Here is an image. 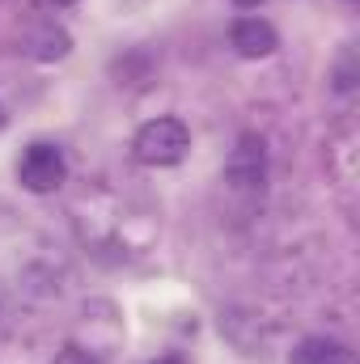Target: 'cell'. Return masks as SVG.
<instances>
[{"label":"cell","instance_id":"cell-9","mask_svg":"<svg viewBox=\"0 0 360 364\" xmlns=\"http://www.w3.org/2000/svg\"><path fill=\"white\" fill-rule=\"evenodd\" d=\"M157 364H182L179 356H166V360H157Z\"/></svg>","mask_w":360,"mask_h":364},{"label":"cell","instance_id":"cell-5","mask_svg":"<svg viewBox=\"0 0 360 364\" xmlns=\"http://www.w3.org/2000/svg\"><path fill=\"white\" fill-rule=\"evenodd\" d=\"M288 364H356V356H352L339 339L309 335V339H301V343L288 352Z\"/></svg>","mask_w":360,"mask_h":364},{"label":"cell","instance_id":"cell-3","mask_svg":"<svg viewBox=\"0 0 360 364\" xmlns=\"http://www.w3.org/2000/svg\"><path fill=\"white\" fill-rule=\"evenodd\" d=\"M225 178L238 191L263 186V178H268V144H263V136H255V132L238 136V144H233V153L225 161Z\"/></svg>","mask_w":360,"mask_h":364},{"label":"cell","instance_id":"cell-8","mask_svg":"<svg viewBox=\"0 0 360 364\" xmlns=\"http://www.w3.org/2000/svg\"><path fill=\"white\" fill-rule=\"evenodd\" d=\"M233 4H238V9H259L263 0H233Z\"/></svg>","mask_w":360,"mask_h":364},{"label":"cell","instance_id":"cell-4","mask_svg":"<svg viewBox=\"0 0 360 364\" xmlns=\"http://www.w3.org/2000/svg\"><path fill=\"white\" fill-rule=\"evenodd\" d=\"M229 38H233V47H238V55H246V60H263V55H271V51L280 47L275 26L263 21V17H238L233 30H229Z\"/></svg>","mask_w":360,"mask_h":364},{"label":"cell","instance_id":"cell-10","mask_svg":"<svg viewBox=\"0 0 360 364\" xmlns=\"http://www.w3.org/2000/svg\"><path fill=\"white\" fill-rule=\"evenodd\" d=\"M51 4H77V0H51Z\"/></svg>","mask_w":360,"mask_h":364},{"label":"cell","instance_id":"cell-7","mask_svg":"<svg viewBox=\"0 0 360 364\" xmlns=\"http://www.w3.org/2000/svg\"><path fill=\"white\" fill-rule=\"evenodd\" d=\"M51 364H97V356H93V352H85V348H64V352H60Z\"/></svg>","mask_w":360,"mask_h":364},{"label":"cell","instance_id":"cell-2","mask_svg":"<svg viewBox=\"0 0 360 364\" xmlns=\"http://www.w3.org/2000/svg\"><path fill=\"white\" fill-rule=\"evenodd\" d=\"M17 178L26 191H34V195H47V191H55V186H64L68 178V161H64V153L55 149V144H30L26 153H21V161H17Z\"/></svg>","mask_w":360,"mask_h":364},{"label":"cell","instance_id":"cell-1","mask_svg":"<svg viewBox=\"0 0 360 364\" xmlns=\"http://www.w3.org/2000/svg\"><path fill=\"white\" fill-rule=\"evenodd\" d=\"M132 149H136V157L144 166H179L182 157H186V149H191V132H186L182 119L162 114V119H149L136 132Z\"/></svg>","mask_w":360,"mask_h":364},{"label":"cell","instance_id":"cell-6","mask_svg":"<svg viewBox=\"0 0 360 364\" xmlns=\"http://www.w3.org/2000/svg\"><path fill=\"white\" fill-rule=\"evenodd\" d=\"M68 47H73V38H68L64 30H47V34L38 38V47H34V55H38V60H60V55H68Z\"/></svg>","mask_w":360,"mask_h":364}]
</instances>
